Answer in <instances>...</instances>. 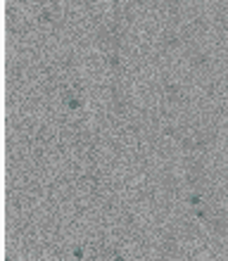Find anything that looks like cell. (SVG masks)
I'll return each instance as SVG.
<instances>
[]
</instances>
